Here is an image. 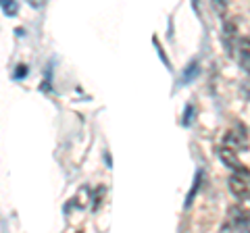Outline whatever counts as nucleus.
Returning a JSON list of instances; mask_svg holds the SVG:
<instances>
[{
	"instance_id": "obj_1",
	"label": "nucleus",
	"mask_w": 250,
	"mask_h": 233,
	"mask_svg": "<svg viewBox=\"0 0 250 233\" xmlns=\"http://www.w3.org/2000/svg\"><path fill=\"white\" fill-rule=\"evenodd\" d=\"M250 223V211L242 206H233L229 208V216L223 223V231H238V229H246Z\"/></svg>"
},
{
	"instance_id": "obj_2",
	"label": "nucleus",
	"mask_w": 250,
	"mask_h": 233,
	"mask_svg": "<svg viewBox=\"0 0 250 233\" xmlns=\"http://www.w3.org/2000/svg\"><path fill=\"white\" fill-rule=\"evenodd\" d=\"M225 146H229V148H233V150H244L246 146H248V136H246V131L244 129H233V131H229L228 134V137H225Z\"/></svg>"
},
{
	"instance_id": "obj_3",
	"label": "nucleus",
	"mask_w": 250,
	"mask_h": 233,
	"mask_svg": "<svg viewBox=\"0 0 250 233\" xmlns=\"http://www.w3.org/2000/svg\"><path fill=\"white\" fill-rule=\"evenodd\" d=\"M219 158H221L225 165L236 169V171H244V167H242V162L238 158V154L233 148H229V146H223V148H219Z\"/></svg>"
},
{
	"instance_id": "obj_4",
	"label": "nucleus",
	"mask_w": 250,
	"mask_h": 233,
	"mask_svg": "<svg viewBox=\"0 0 250 233\" xmlns=\"http://www.w3.org/2000/svg\"><path fill=\"white\" fill-rule=\"evenodd\" d=\"M198 73H200V63H198V58H194L192 63H188L186 71L182 73V77H179V88H182V85H188L192 79H196Z\"/></svg>"
},
{
	"instance_id": "obj_5",
	"label": "nucleus",
	"mask_w": 250,
	"mask_h": 233,
	"mask_svg": "<svg viewBox=\"0 0 250 233\" xmlns=\"http://www.w3.org/2000/svg\"><path fill=\"white\" fill-rule=\"evenodd\" d=\"M240 58L248 69H250V36L240 40Z\"/></svg>"
},
{
	"instance_id": "obj_6",
	"label": "nucleus",
	"mask_w": 250,
	"mask_h": 233,
	"mask_svg": "<svg viewBox=\"0 0 250 233\" xmlns=\"http://www.w3.org/2000/svg\"><path fill=\"white\" fill-rule=\"evenodd\" d=\"M0 6H2L6 17H17V13H19V2L17 0H0Z\"/></svg>"
},
{
	"instance_id": "obj_7",
	"label": "nucleus",
	"mask_w": 250,
	"mask_h": 233,
	"mask_svg": "<svg viewBox=\"0 0 250 233\" xmlns=\"http://www.w3.org/2000/svg\"><path fill=\"white\" fill-rule=\"evenodd\" d=\"M200 179H202V171H198V175H196V181H194V188L190 190V194H188L186 206H190V204H192V200H194V196H196V192H198V188H200Z\"/></svg>"
},
{
	"instance_id": "obj_8",
	"label": "nucleus",
	"mask_w": 250,
	"mask_h": 233,
	"mask_svg": "<svg viewBox=\"0 0 250 233\" xmlns=\"http://www.w3.org/2000/svg\"><path fill=\"white\" fill-rule=\"evenodd\" d=\"M23 75H27V67H25V65H19L17 71H15V79H21Z\"/></svg>"
},
{
	"instance_id": "obj_9",
	"label": "nucleus",
	"mask_w": 250,
	"mask_h": 233,
	"mask_svg": "<svg viewBox=\"0 0 250 233\" xmlns=\"http://www.w3.org/2000/svg\"><path fill=\"white\" fill-rule=\"evenodd\" d=\"M46 2H48V0H27V4H29V6H34V9H42Z\"/></svg>"
},
{
	"instance_id": "obj_10",
	"label": "nucleus",
	"mask_w": 250,
	"mask_h": 233,
	"mask_svg": "<svg viewBox=\"0 0 250 233\" xmlns=\"http://www.w3.org/2000/svg\"><path fill=\"white\" fill-rule=\"evenodd\" d=\"M217 2H219V0H217Z\"/></svg>"
}]
</instances>
